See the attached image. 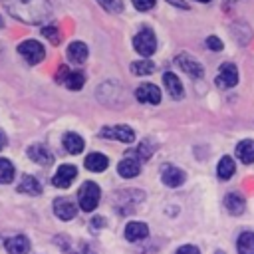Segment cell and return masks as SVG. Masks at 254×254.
I'll return each mask as SVG.
<instances>
[{
	"instance_id": "8d00e7d4",
	"label": "cell",
	"mask_w": 254,
	"mask_h": 254,
	"mask_svg": "<svg viewBox=\"0 0 254 254\" xmlns=\"http://www.w3.org/2000/svg\"><path fill=\"white\" fill-rule=\"evenodd\" d=\"M234 2H238V0H224V4H234Z\"/></svg>"
},
{
	"instance_id": "e0dca14e",
	"label": "cell",
	"mask_w": 254,
	"mask_h": 254,
	"mask_svg": "<svg viewBox=\"0 0 254 254\" xmlns=\"http://www.w3.org/2000/svg\"><path fill=\"white\" fill-rule=\"evenodd\" d=\"M4 248L8 250V254H28L30 252V240L24 234L12 236L4 242Z\"/></svg>"
},
{
	"instance_id": "6da1fadb",
	"label": "cell",
	"mask_w": 254,
	"mask_h": 254,
	"mask_svg": "<svg viewBox=\"0 0 254 254\" xmlns=\"http://www.w3.org/2000/svg\"><path fill=\"white\" fill-rule=\"evenodd\" d=\"M8 14L24 24H44L52 14L50 0H6Z\"/></svg>"
},
{
	"instance_id": "44dd1931",
	"label": "cell",
	"mask_w": 254,
	"mask_h": 254,
	"mask_svg": "<svg viewBox=\"0 0 254 254\" xmlns=\"http://www.w3.org/2000/svg\"><path fill=\"white\" fill-rule=\"evenodd\" d=\"M155 153V145L149 141V139H145V141H141L135 149H129L125 155H131V157H135L137 161H147V159H151V155Z\"/></svg>"
},
{
	"instance_id": "f546056e",
	"label": "cell",
	"mask_w": 254,
	"mask_h": 254,
	"mask_svg": "<svg viewBox=\"0 0 254 254\" xmlns=\"http://www.w3.org/2000/svg\"><path fill=\"white\" fill-rule=\"evenodd\" d=\"M97 4L101 8H105L107 12H113V14L123 12V2L121 0H97Z\"/></svg>"
},
{
	"instance_id": "603a6c76",
	"label": "cell",
	"mask_w": 254,
	"mask_h": 254,
	"mask_svg": "<svg viewBox=\"0 0 254 254\" xmlns=\"http://www.w3.org/2000/svg\"><path fill=\"white\" fill-rule=\"evenodd\" d=\"M62 143H64V149H65L67 153H71V155H77V153L83 151V139H81L77 133L67 131V133L64 135V139H62Z\"/></svg>"
},
{
	"instance_id": "2e32d148",
	"label": "cell",
	"mask_w": 254,
	"mask_h": 254,
	"mask_svg": "<svg viewBox=\"0 0 254 254\" xmlns=\"http://www.w3.org/2000/svg\"><path fill=\"white\" fill-rule=\"evenodd\" d=\"M65 56H67V60L71 64H83L87 60V56H89V50H87V46L83 42H71L67 46V50H65Z\"/></svg>"
},
{
	"instance_id": "484cf974",
	"label": "cell",
	"mask_w": 254,
	"mask_h": 254,
	"mask_svg": "<svg viewBox=\"0 0 254 254\" xmlns=\"http://www.w3.org/2000/svg\"><path fill=\"white\" fill-rule=\"evenodd\" d=\"M238 254H254V232H242L236 240Z\"/></svg>"
},
{
	"instance_id": "cb8c5ba5",
	"label": "cell",
	"mask_w": 254,
	"mask_h": 254,
	"mask_svg": "<svg viewBox=\"0 0 254 254\" xmlns=\"http://www.w3.org/2000/svg\"><path fill=\"white\" fill-rule=\"evenodd\" d=\"M18 190L36 196V194L42 192V185H40V181H38L36 177H32V175H24V179H22L20 185H18Z\"/></svg>"
},
{
	"instance_id": "7402d4cb",
	"label": "cell",
	"mask_w": 254,
	"mask_h": 254,
	"mask_svg": "<svg viewBox=\"0 0 254 254\" xmlns=\"http://www.w3.org/2000/svg\"><path fill=\"white\" fill-rule=\"evenodd\" d=\"M236 157L244 163V165H252L254 163V141L252 139H244L236 145Z\"/></svg>"
},
{
	"instance_id": "d590c367",
	"label": "cell",
	"mask_w": 254,
	"mask_h": 254,
	"mask_svg": "<svg viewBox=\"0 0 254 254\" xmlns=\"http://www.w3.org/2000/svg\"><path fill=\"white\" fill-rule=\"evenodd\" d=\"M103 224H105V220H103V218H99V216H95V218H93V226H103Z\"/></svg>"
},
{
	"instance_id": "ffe728a7",
	"label": "cell",
	"mask_w": 254,
	"mask_h": 254,
	"mask_svg": "<svg viewBox=\"0 0 254 254\" xmlns=\"http://www.w3.org/2000/svg\"><path fill=\"white\" fill-rule=\"evenodd\" d=\"M224 206H226V210H228L230 214H242L244 208H246V200H244V196L238 194V192H228V194L224 196Z\"/></svg>"
},
{
	"instance_id": "5b68a950",
	"label": "cell",
	"mask_w": 254,
	"mask_h": 254,
	"mask_svg": "<svg viewBox=\"0 0 254 254\" xmlns=\"http://www.w3.org/2000/svg\"><path fill=\"white\" fill-rule=\"evenodd\" d=\"M56 81H58V83H64L67 89L77 91V89L83 87L85 75H83L81 71H71L67 65H60V69H58V73H56Z\"/></svg>"
},
{
	"instance_id": "74e56055",
	"label": "cell",
	"mask_w": 254,
	"mask_h": 254,
	"mask_svg": "<svg viewBox=\"0 0 254 254\" xmlns=\"http://www.w3.org/2000/svg\"><path fill=\"white\" fill-rule=\"evenodd\" d=\"M0 28H4V20H2V16H0Z\"/></svg>"
},
{
	"instance_id": "8992f818",
	"label": "cell",
	"mask_w": 254,
	"mask_h": 254,
	"mask_svg": "<svg viewBox=\"0 0 254 254\" xmlns=\"http://www.w3.org/2000/svg\"><path fill=\"white\" fill-rule=\"evenodd\" d=\"M214 83H216V87H220V89H230V87H234V85L238 83V69H236V65L230 64V62H224V64L218 67V73H216V77H214Z\"/></svg>"
},
{
	"instance_id": "83f0119b",
	"label": "cell",
	"mask_w": 254,
	"mask_h": 254,
	"mask_svg": "<svg viewBox=\"0 0 254 254\" xmlns=\"http://www.w3.org/2000/svg\"><path fill=\"white\" fill-rule=\"evenodd\" d=\"M131 71L135 75H149V73L155 71V64L151 60H139V62L131 64Z\"/></svg>"
},
{
	"instance_id": "4fadbf2b",
	"label": "cell",
	"mask_w": 254,
	"mask_h": 254,
	"mask_svg": "<svg viewBox=\"0 0 254 254\" xmlns=\"http://www.w3.org/2000/svg\"><path fill=\"white\" fill-rule=\"evenodd\" d=\"M28 157H30L34 163L44 165V167L52 165V161H54L52 151H50L46 145H42V143H34V145H30V147H28Z\"/></svg>"
},
{
	"instance_id": "ac0fdd59",
	"label": "cell",
	"mask_w": 254,
	"mask_h": 254,
	"mask_svg": "<svg viewBox=\"0 0 254 254\" xmlns=\"http://www.w3.org/2000/svg\"><path fill=\"white\" fill-rule=\"evenodd\" d=\"M83 165H85V169H87V171L103 173V171L107 169V165H109V159H107L103 153H89V155L85 157Z\"/></svg>"
},
{
	"instance_id": "30bf717a",
	"label": "cell",
	"mask_w": 254,
	"mask_h": 254,
	"mask_svg": "<svg viewBox=\"0 0 254 254\" xmlns=\"http://www.w3.org/2000/svg\"><path fill=\"white\" fill-rule=\"evenodd\" d=\"M135 97H137V101H141V103L157 105V103H161V89H159L155 83H141V85L135 89Z\"/></svg>"
},
{
	"instance_id": "1f68e13d",
	"label": "cell",
	"mask_w": 254,
	"mask_h": 254,
	"mask_svg": "<svg viewBox=\"0 0 254 254\" xmlns=\"http://www.w3.org/2000/svg\"><path fill=\"white\" fill-rule=\"evenodd\" d=\"M131 2H133V6H135L137 10L147 12V10L155 8V2H157V0H131Z\"/></svg>"
},
{
	"instance_id": "d6a6232c",
	"label": "cell",
	"mask_w": 254,
	"mask_h": 254,
	"mask_svg": "<svg viewBox=\"0 0 254 254\" xmlns=\"http://www.w3.org/2000/svg\"><path fill=\"white\" fill-rule=\"evenodd\" d=\"M177 254H200V250L196 246H192V244H185V246H181L177 250Z\"/></svg>"
},
{
	"instance_id": "3957f363",
	"label": "cell",
	"mask_w": 254,
	"mask_h": 254,
	"mask_svg": "<svg viewBox=\"0 0 254 254\" xmlns=\"http://www.w3.org/2000/svg\"><path fill=\"white\" fill-rule=\"evenodd\" d=\"M133 48H135V52L141 54L143 58L153 56L155 50H157V38H155V34H153L149 28L139 30V32L135 34V38H133Z\"/></svg>"
},
{
	"instance_id": "7a4b0ae2",
	"label": "cell",
	"mask_w": 254,
	"mask_h": 254,
	"mask_svg": "<svg viewBox=\"0 0 254 254\" xmlns=\"http://www.w3.org/2000/svg\"><path fill=\"white\" fill-rule=\"evenodd\" d=\"M99 196H101V190H99V185L93 183V181H85L79 190H77V204L81 210L85 212H91L95 210V206L99 204Z\"/></svg>"
},
{
	"instance_id": "4dcf8cb0",
	"label": "cell",
	"mask_w": 254,
	"mask_h": 254,
	"mask_svg": "<svg viewBox=\"0 0 254 254\" xmlns=\"http://www.w3.org/2000/svg\"><path fill=\"white\" fill-rule=\"evenodd\" d=\"M204 44H206V48H208V50H212V52H220V50L224 48L222 40H220V38H216V36H208Z\"/></svg>"
},
{
	"instance_id": "9a60e30c",
	"label": "cell",
	"mask_w": 254,
	"mask_h": 254,
	"mask_svg": "<svg viewBox=\"0 0 254 254\" xmlns=\"http://www.w3.org/2000/svg\"><path fill=\"white\" fill-rule=\"evenodd\" d=\"M141 171V161H137L135 157L131 155H125V159L117 165V173L123 177V179H131V177H137Z\"/></svg>"
},
{
	"instance_id": "9c48e42d",
	"label": "cell",
	"mask_w": 254,
	"mask_h": 254,
	"mask_svg": "<svg viewBox=\"0 0 254 254\" xmlns=\"http://www.w3.org/2000/svg\"><path fill=\"white\" fill-rule=\"evenodd\" d=\"M77 177V169L73 165H60L56 175L52 177V185L58 189H67Z\"/></svg>"
},
{
	"instance_id": "d4e9b609",
	"label": "cell",
	"mask_w": 254,
	"mask_h": 254,
	"mask_svg": "<svg viewBox=\"0 0 254 254\" xmlns=\"http://www.w3.org/2000/svg\"><path fill=\"white\" fill-rule=\"evenodd\" d=\"M236 171V165H234V159H230L228 155H224L220 161H218V167H216V175L222 179V181H228Z\"/></svg>"
},
{
	"instance_id": "e575fe53",
	"label": "cell",
	"mask_w": 254,
	"mask_h": 254,
	"mask_svg": "<svg viewBox=\"0 0 254 254\" xmlns=\"http://www.w3.org/2000/svg\"><path fill=\"white\" fill-rule=\"evenodd\" d=\"M6 143H8V139H6V133H4L2 129H0V151H2L4 147H6Z\"/></svg>"
},
{
	"instance_id": "52a82bcc",
	"label": "cell",
	"mask_w": 254,
	"mask_h": 254,
	"mask_svg": "<svg viewBox=\"0 0 254 254\" xmlns=\"http://www.w3.org/2000/svg\"><path fill=\"white\" fill-rule=\"evenodd\" d=\"M175 64H177L187 75H190L192 79H200V77L204 75L202 64H200L198 60H194L192 56H189V54H179V56L175 58Z\"/></svg>"
},
{
	"instance_id": "4316f807",
	"label": "cell",
	"mask_w": 254,
	"mask_h": 254,
	"mask_svg": "<svg viewBox=\"0 0 254 254\" xmlns=\"http://www.w3.org/2000/svg\"><path fill=\"white\" fill-rule=\"evenodd\" d=\"M14 165L8 161V159H4V157H0V185H6V183H12L14 181Z\"/></svg>"
},
{
	"instance_id": "5bb4252c",
	"label": "cell",
	"mask_w": 254,
	"mask_h": 254,
	"mask_svg": "<svg viewBox=\"0 0 254 254\" xmlns=\"http://www.w3.org/2000/svg\"><path fill=\"white\" fill-rule=\"evenodd\" d=\"M163 83L167 87V93L173 97V99H181L185 95V89H183V83L181 79L173 73V71H165L163 73Z\"/></svg>"
},
{
	"instance_id": "ab89813d",
	"label": "cell",
	"mask_w": 254,
	"mask_h": 254,
	"mask_svg": "<svg viewBox=\"0 0 254 254\" xmlns=\"http://www.w3.org/2000/svg\"><path fill=\"white\" fill-rule=\"evenodd\" d=\"M216 254H224V252H222V250H218V252H216Z\"/></svg>"
},
{
	"instance_id": "7c38bea8",
	"label": "cell",
	"mask_w": 254,
	"mask_h": 254,
	"mask_svg": "<svg viewBox=\"0 0 254 254\" xmlns=\"http://www.w3.org/2000/svg\"><path fill=\"white\" fill-rule=\"evenodd\" d=\"M161 181H163V185L175 189V187H181L185 183V173L179 167H175V165H163V169H161Z\"/></svg>"
},
{
	"instance_id": "d6986e66",
	"label": "cell",
	"mask_w": 254,
	"mask_h": 254,
	"mask_svg": "<svg viewBox=\"0 0 254 254\" xmlns=\"http://www.w3.org/2000/svg\"><path fill=\"white\" fill-rule=\"evenodd\" d=\"M147 234H149V226H147L145 222L135 220V222H129V224L125 226V238H127L129 242L143 240V238H147Z\"/></svg>"
},
{
	"instance_id": "f35d334b",
	"label": "cell",
	"mask_w": 254,
	"mask_h": 254,
	"mask_svg": "<svg viewBox=\"0 0 254 254\" xmlns=\"http://www.w3.org/2000/svg\"><path fill=\"white\" fill-rule=\"evenodd\" d=\"M196 2H210V0H196Z\"/></svg>"
},
{
	"instance_id": "8fae6325",
	"label": "cell",
	"mask_w": 254,
	"mask_h": 254,
	"mask_svg": "<svg viewBox=\"0 0 254 254\" xmlns=\"http://www.w3.org/2000/svg\"><path fill=\"white\" fill-rule=\"evenodd\" d=\"M54 212H56V216L62 218V220H71V218L77 214V206H75V202H73L71 198L60 196V198L54 200Z\"/></svg>"
},
{
	"instance_id": "ba28073f",
	"label": "cell",
	"mask_w": 254,
	"mask_h": 254,
	"mask_svg": "<svg viewBox=\"0 0 254 254\" xmlns=\"http://www.w3.org/2000/svg\"><path fill=\"white\" fill-rule=\"evenodd\" d=\"M99 137L115 139V141H121V143H133L135 141V131L129 125H111V127H103L99 131Z\"/></svg>"
},
{
	"instance_id": "277c9868",
	"label": "cell",
	"mask_w": 254,
	"mask_h": 254,
	"mask_svg": "<svg viewBox=\"0 0 254 254\" xmlns=\"http://www.w3.org/2000/svg\"><path fill=\"white\" fill-rule=\"evenodd\" d=\"M18 52L20 56L30 64V65H36L40 64L44 58H46V48L38 42V40H26L18 46Z\"/></svg>"
},
{
	"instance_id": "836d02e7",
	"label": "cell",
	"mask_w": 254,
	"mask_h": 254,
	"mask_svg": "<svg viewBox=\"0 0 254 254\" xmlns=\"http://www.w3.org/2000/svg\"><path fill=\"white\" fill-rule=\"evenodd\" d=\"M169 4H173V6H177V8H183V10H189V4L185 2V0H167Z\"/></svg>"
},
{
	"instance_id": "f1b7e54d",
	"label": "cell",
	"mask_w": 254,
	"mask_h": 254,
	"mask_svg": "<svg viewBox=\"0 0 254 254\" xmlns=\"http://www.w3.org/2000/svg\"><path fill=\"white\" fill-rule=\"evenodd\" d=\"M42 34H44V36H46V38H48V40H50L52 44H56V46H58V44L62 42L60 30H58V28H56L54 24H50V26H44V28H42Z\"/></svg>"
}]
</instances>
